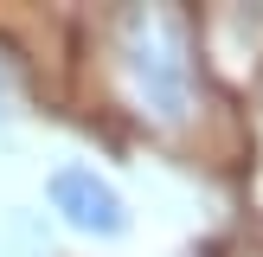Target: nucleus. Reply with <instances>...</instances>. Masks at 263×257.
<instances>
[{
	"mask_svg": "<svg viewBox=\"0 0 263 257\" xmlns=\"http://www.w3.org/2000/svg\"><path fill=\"white\" fill-rule=\"evenodd\" d=\"M0 97H7V71H0Z\"/></svg>",
	"mask_w": 263,
	"mask_h": 257,
	"instance_id": "7ed1b4c3",
	"label": "nucleus"
},
{
	"mask_svg": "<svg viewBox=\"0 0 263 257\" xmlns=\"http://www.w3.org/2000/svg\"><path fill=\"white\" fill-rule=\"evenodd\" d=\"M116 90L148 128L174 135L193 122V20L180 7H122L109 32Z\"/></svg>",
	"mask_w": 263,
	"mask_h": 257,
	"instance_id": "f257e3e1",
	"label": "nucleus"
},
{
	"mask_svg": "<svg viewBox=\"0 0 263 257\" xmlns=\"http://www.w3.org/2000/svg\"><path fill=\"white\" fill-rule=\"evenodd\" d=\"M45 193H51V206L64 212V225L90 231V238H116V231L128 225V206H122V193H116L109 180L97 174V167H58Z\"/></svg>",
	"mask_w": 263,
	"mask_h": 257,
	"instance_id": "f03ea898",
	"label": "nucleus"
}]
</instances>
